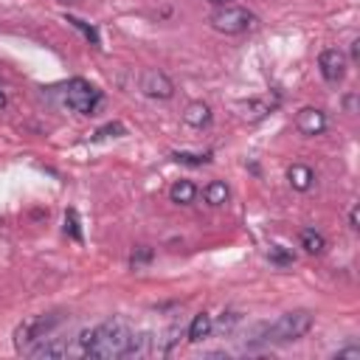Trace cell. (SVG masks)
Segmentation results:
<instances>
[{
  "label": "cell",
  "mask_w": 360,
  "mask_h": 360,
  "mask_svg": "<svg viewBox=\"0 0 360 360\" xmlns=\"http://www.w3.org/2000/svg\"><path fill=\"white\" fill-rule=\"evenodd\" d=\"M203 197H206L208 206H225L228 197H231V192H228V186H225L222 180H211V183L203 189Z\"/></svg>",
  "instance_id": "cell-16"
},
{
  "label": "cell",
  "mask_w": 360,
  "mask_h": 360,
  "mask_svg": "<svg viewBox=\"0 0 360 360\" xmlns=\"http://www.w3.org/2000/svg\"><path fill=\"white\" fill-rule=\"evenodd\" d=\"M183 121H186L189 127H195V129H203V127L211 124V107H208L206 102H192V105H186V110H183Z\"/></svg>",
  "instance_id": "cell-11"
},
{
  "label": "cell",
  "mask_w": 360,
  "mask_h": 360,
  "mask_svg": "<svg viewBox=\"0 0 360 360\" xmlns=\"http://www.w3.org/2000/svg\"><path fill=\"white\" fill-rule=\"evenodd\" d=\"M335 360H360V346H343V349H338L335 354H332Z\"/></svg>",
  "instance_id": "cell-23"
},
{
  "label": "cell",
  "mask_w": 360,
  "mask_h": 360,
  "mask_svg": "<svg viewBox=\"0 0 360 360\" xmlns=\"http://www.w3.org/2000/svg\"><path fill=\"white\" fill-rule=\"evenodd\" d=\"M150 352H152V335H150V332H138V335L132 332L124 357H144V354H150Z\"/></svg>",
  "instance_id": "cell-17"
},
{
  "label": "cell",
  "mask_w": 360,
  "mask_h": 360,
  "mask_svg": "<svg viewBox=\"0 0 360 360\" xmlns=\"http://www.w3.org/2000/svg\"><path fill=\"white\" fill-rule=\"evenodd\" d=\"M242 116L248 118V121H259V118H264L267 113H273L276 110V99H251V102H245L242 105Z\"/></svg>",
  "instance_id": "cell-15"
},
{
  "label": "cell",
  "mask_w": 360,
  "mask_h": 360,
  "mask_svg": "<svg viewBox=\"0 0 360 360\" xmlns=\"http://www.w3.org/2000/svg\"><path fill=\"white\" fill-rule=\"evenodd\" d=\"M287 180H290V186L296 192H309L312 183H315V174H312V169L307 163H293L287 169Z\"/></svg>",
  "instance_id": "cell-10"
},
{
  "label": "cell",
  "mask_w": 360,
  "mask_h": 360,
  "mask_svg": "<svg viewBox=\"0 0 360 360\" xmlns=\"http://www.w3.org/2000/svg\"><path fill=\"white\" fill-rule=\"evenodd\" d=\"M298 242H301V248H304L307 253H312V256H321V253L327 251V240H324V234H321V231H315V228H304V231L298 234Z\"/></svg>",
  "instance_id": "cell-14"
},
{
  "label": "cell",
  "mask_w": 360,
  "mask_h": 360,
  "mask_svg": "<svg viewBox=\"0 0 360 360\" xmlns=\"http://www.w3.org/2000/svg\"><path fill=\"white\" fill-rule=\"evenodd\" d=\"M3 107H6V93L0 90V110H3Z\"/></svg>",
  "instance_id": "cell-29"
},
{
  "label": "cell",
  "mask_w": 360,
  "mask_h": 360,
  "mask_svg": "<svg viewBox=\"0 0 360 360\" xmlns=\"http://www.w3.org/2000/svg\"><path fill=\"white\" fill-rule=\"evenodd\" d=\"M26 352L37 360H42V357L48 360V357H65L71 352V346L65 338H42V341H37V346H28Z\"/></svg>",
  "instance_id": "cell-9"
},
{
  "label": "cell",
  "mask_w": 360,
  "mask_h": 360,
  "mask_svg": "<svg viewBox=\"0 0 360 360\" xmlns=\"http://www.w3.org/2000/svg\"><path fill=\"white\" fill-rule=\"evenodd\" d=\"M318 68H321V76L332 84H338L343 76H346V57L338 51V48H327L321 57H318Z\"/></svg>",
  "instance_id": "cell-7"
},
{
  "label": "cell",
  "mask_w": 360,
  "mask_h": 360,
  "mask_svg": "<svg viewBox=\"0 0 360 360\" xmlns=\"http://www.w3.org/2000/svg\"><path fill=\"white\" fill-rule=\"evenodd\" d=\"M267 259L273 262V264H279V267H287V264H293V253H290L287 248H282V245H270V251H267Z\"/></svg>",
  "instance_id": "cell-20"
},
{
  "label": "cell",
  "mask_w": 360,
  "mask_h": 360,
  "mask_svg": "<svg viewBox=\"0 0 360 360\" xmlns=\"http://www.w3.org/2000/svg\"><path fill=\"white\" fill-rule=\"evenodd\" d=\"M68 23H73V26H76V28H79V31H82V34H84L90 42H93V45H99V34H96V28L84 26V23H82V20H76V17H68Z\"/></svg>",
  "instance_id": "cell-22"
},
{
  "label": "cell",
  "mask_w": 360,
  "mask_h": 360,
  "mask_svg": "<svg viewBox=\"0 0 360 360\" xmlns=\"http://www.w3.org/2000/svg\"><path fill=\"white\" fill-rule=\"evenodd\" d=\"M141 93H144L147 99L166 102V99H172V96H174V82H172L163 71L150 68V71H144V73H141Z\"/></svg>",
  "instance_id": "cell-6"
},
{
  "label": "cell",
  "mask_w": 360,
  "mask_h": 360,
  "mask_svg": "<svg viewBox=\"0 0 360 360\" xmlns=\"http://www.w3.org/2000/svg\"><path fill=\"white\" fill-rule=\"evenodd\" d=\"M349 228H352V231L360 228V208H357V206H352V211H349Z\"/></svg>",
  "instance_id": "cell-25"
},
{
  "label": "cell",
  "mask_w": 360,
  "mask_h": 360,
  "mask_svg": "<svg viewBox=\"0 0 360 360\" xmlns=\"http://www.w3.org/2000/svg\"><path fill=\"white\" fill-rule=\"evenodd\" d=\"M177 163H189V166H203V163H208L211 161V155L206 152V155H197V152H174L172 155Z\"/></svg>",
  "instance_id": "cell-21"
},
{
  "label": "cell",
  "mask_w": 360,
  "mask_h": 360,
  "mask_svg": "<svg viewBox=\"0 0 360 360\" xmlns=\"http://www.w3.org/2000/svg\"><path fill=\"white\" fill-rule=\"evenodd\" d=\"M211 330H214V321H211V315L208 312H197L195 318H192V324H189V341L192 343H200L203 338H208L211 335Z\"/></svg>",
  "instance_id": "cell-13"
},
{
  "label": "cell",
  "mask_w": 360,
  "mask_h": 360,
  "mask_svg": "<svg viewBox=\"0 0 360 360\" xmlns=\"http://www.w3.org/2000/svg\"><path fill=\"white\" fill-rule=\"evenodd\" d=\"M343 107H346V113H357V96L349 93V96L343 99Z\"/></svg>",
  "instance_id": "cell-26"
},
{
  "label": "cell",
  "mask_w": 360,
  "mask_h": 360,
  "mask_svg": "<svg viewBox=\"0 0 360 360\" xmlns=\"http://www.w3.org/2000/svg\"><path fill=\"white\" fill-rule=\"evenodd\" d=\"M169 197H172V203H177V206H189V203H195V197H197V186L192 183V180H174L172 189H169Z\"/></svg>",
  "instance_id": "cell-12"
},
{
  "label": "cell",
  "mask_w": 360,
  "mask_h": 360,
  "mask_svg": "<svg viewBox=\"0 0 360 360\" xmlns=\"http://www.w3.org/2000/svg\"><path fill=\"white\" fill-rule=\"evenodd\" d=\"M237 321H240V315H237V312H228V318H225V315H222V321H219V330H222V332H228V330H231V327H234Z\"/></svg>",
  "instance_id": "cell-24"
},
{
  "label": "cell",
  "mask_w": 360,
  "mask_h": 360,
  "mask_svg": "<svg viewBox=\"0 0 360 360\" xmlns=\"http://www.w3.org/2000/svg\"><path fill=\"white\" fill-rule=\"evenodd\" d=\"M296 127L301 135H307V138H315V135H321L327 129V113L318 110V107H304L296 118Z\"/></svg>",
  "instance_id": "cell-8"
},
{
  "label": "cell",
  "mask_w": 360,
  "mask_h": 360,
  "mask_svg": "<svg viewBox=\"0 0 360 360\" xmlns=\"http://www.w3.org/2000/svg\"><path fill=\"white\" fill-rule=\"evenodd\" d=\"M208 3H214V6H225V3H228V0H208Z\"/></svg>",
  "instance_id": "cell-30"
},
{
  "label": "cell",
  "mask_w": 360,
  "mask_h": 360,
  "mask_svg": "<svg viewBox=\"0 0 360 360\" xmlns=\"http://www.w3.org/2000/svg\"><path fill=\"white\" fill-rule=\"evenodd\" d=\"M65 234H68V237H73L76 242L82 240V222H79L76 208H68V211H65Z\"/></svg>",
  "instance_id": "cell-18"
},
{
  "label": "cell",
  "mask_w": 360,
  "mask_h": 360,
  "mask_svg": "<svg viewBox=\"0 0 360 360\" xmlns=\"http://www.w3.org/2000/svg\"><path fill=\"white\" fill-rule=\"evenodd\" d=\"M65 105H68L73 113L93 116L96 107L102 105V90H96L93 84L84 82V79H73V82H68V87H65Z\"/></svg>",
  "instance_id": "cell-4"
},
{
  "label": "cell",
  "mask_w": 360,
  "mask_h": 360,
  "mask_svg": "<svg viewBox=\"0 0 360 360\" xmlns=\"http://www.w3.org/2000/svg\"><path fill=\"white\" fill-rule=\"evenodd\" d=\"M256 23V17L248 12V9H242V6H219L214 15H211V28L214 31H219V34H242V31H248L251 26Z\"/></svg>",
  "instance_id": "cell-5"
},
{
  "label": "cell",
  "mask_w": 360,
  "mask_h": 360,
  "mask_svg": "<svg viewBox=\"0 0 360 360\" xmlns=\"http://www.w3.org/2000/svg\"><path fill=\"white\" fill-rule=\"evenodd\" d=\"M357 60H360V39L352 42V62H357Z\"/></svg>",
  "instance_id": "cell-28"
},
{
  "label": "cell",
  "mask_w": 360,
  "mask_h": 360,
  "mask_svg": "<svg viewBox=\"0 0 360 360\" xmlns=\"http://www.w3.org/2000/svg\"><path fill=\"white\" fill-rule=\"evenodd\" d=\"M309 330H312V312L293 309V312H285L279 321H273L264 330V341L267 343H290V341L304 338Z\"/></svg>",
  "instance_id": "cell-2"
},
{
  "label": "cell",
  "mask_w": 360,
  "mask_h": 360,
  "mask_svg": "<svg viewBox=\"0 0 360 360\" xmlns=\"http://www.w3.org/2000/svg\"><path fill=\"white\" fill-rule=\"evenodd\" d=\"M132 330L121 321V318H110L105 324H99L96 330H90V343L84 349L87 357H96V360H116L127 354Z\"/></svg>",
  "instance_id": "cell-1"
},
{
  "label": "cell",
  "mask_w": 360,
  "mask_h": 360,
  "mask_svg": "<svg viewBox=\"0 0 360 360\" xmlns=\"http://www.w3.org/2000/svg\"><path fill=\"white\" fill-rule=\"evenodd\" d=\"M110 132H124V127H121V124H110V127H105V129H99L96 135H99V138H107V135H110Z\"/></svg>",
  "instance_id": "cell-27"
},
{
  "label": "cell",
  "mask_w": 360,
  "mask_h": 360,
  "mask_svg": "<svg viewBox=\"0 0 360 360\" xmlns=\"http://www.w3.org/2000/svg\"><path fill=\"white\" fill-rule=\"evenodd\" d=\"M152 256H155V251H152L150 245H138V248L129 253V264H132V267H144V264L152 262Z\"/></svg>",
  "instance_id": "cell-19"
},
{
  "label": "cell",
  "mask_w": 360,
  "mask_h": 360,
  "mask_svg": "<svg viewBox=\"0 0 360 360\" xmlns=\"http://www.w3.org/2000/svg\"><path fill=\"white\" fill-rule=\"evenodd\" d=\"M65 321L62 312H48V315H31V318H26L17 330H15V346L23 352L28 346H34L37 341H42L48 332H54L60 324Z\"/></svg>",
  "instance_id": "cell-3"
},
{
  "label": "cell",
  "mask_w": 360,
  "mask_h": 360,
  "mask_svg": "<svg viewBox=\"0 0 360 360\" xmlns=\"http://www.w3.org/2000/svg\"><path fill=\"white\" fill-rule=\"evenodd\" d=\"M57 3H62V6H71V3H76V0H57Z\"/></svg>",
  "instance_id": "cell-31"
}]
</instances>
